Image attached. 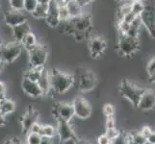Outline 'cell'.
Segmentation results:
<instances>
[{
	"label": "cell",
	"instance_id": "39",
	"mask_svg": "<svg viewBox=\"0 0 155 144\" xmlns=\"http://www.w3.org/2000/svg\"><path fill=\"white\" fill-rule=\"evenodd\" d=\"M141 132V134L145 136L146 138L151 134V132H152V129L149 126H143V128H142V130L140 131Z\"/></svg>",
	"mask_w": 155,
	"mask_h": 144
},
{
	"label": "cell",
	"instance_id": "36",
	"mask_svg": "<svg viewBox=\"0 0 155 144\" xmlns=\"http://www.w3.org/2000/svg\"><path fill=\"white\" fill-rule=\"evenodd\" d=\"M41 125H42V124H41L39 121L35 122V123L31 126L29 132L36 133V134H40V133H41Z\"/></svg>",
	"mask_w": 155,
	"mask_h": 144
},
{
	"label": "cell",
	"instance_id": "22",
	"mask_svg": "<svg viewBox=\"0 0 155 144\" xmlns=\"http://www.w3.org/2000/svg\"><path fill=\"white\" fill-rule=\"evenodd\" d=\"M20 43H21V45H22L23 49H25L26 51L28 52L31 49H33V48L37 44H38V41H37V37H36V35L33 33V32L31 31L24 37Z\"/></svg>",
	"mask_w": 155,
	"mask_h": 144
},
{
	"label": "cell",
	"instance_id": "29",
	"mask_svg": "<svg viewBox=\"0 0 155 144\" xmlns=\"http://www.w3.org/2000/svg\"><path fill=\"white\" fill-rule=\"evenodd\" d=\"M105 135L110 138V140L112 143H114L115 140H117V138L120 136V132L117 129V128H109V129H106Z\"/></svg>",
	"mask_w": 155,
	"mask_h": 144
},
{
	"label": "cell",
	"instance_id": "42",
	"mask_svg": "<svg viewBox=\"0 0 155 144\" xmlns=\"http://www.w3.org/2000/svg\"><path fill=\"white\" fill-rule=\"evenodd\" d=\"M52 138L47 137V136H41V144H50L52 143Z\"/></svg>",
	"mask_w": 155,
	"mask_h": 144
},
{
	"label": "cell",
	"instance_id": "46",
	"mask_svg": "<svg viewBox=\"0 0 155 144\" xmlns=\"http://www.w3.org/2000/svg\"><path fill=\"white\" fill-rule=\"evenodd\" d=\"M5 66H6V63H5V62L2 61V59L0 58V73H1L2 71H4Z\"/></svg>",
	"mask_w": 155,
	"mask_h": 144
},
{
	"label": "cell",
	"instance_id": "19",
	"mask_svg": "<svg viewBox=\"0 0 155 144\" xmlns=\"http://www.w3.org/2000/svg\"><path fill=\"white\" fill-rule=\"evenodd\" d=\"M38 84H39L40 88H41L42 92H44V96H45L51 88V87H50V73L45 67L42 68Z\"/></svg>",
	"mask_w": 155,
	"mask_h": 144
},
{
	"label": "cell",
	"instance_id": "35",
	"mask_svg": "<svg viewBox=\"0 0 155 144\" xmlns=\"http://www.w3.org/2000/svg\"><path fill=\"white\" fill-rule=\"evenodd\" d=\"M155 71V58H153L152 60L148 62L147 66V75H151V74Z\"/></svg>",
	"mask_w": 155,
	"mask_h": 144
},
{
	"label": "cell",
	"instance_id": "28",
	"mask_svg": "<svg viewBox=\"0 0 155 144\" xmlns=\"http://www.w3.org/2000/svg\"><path fill=\"white\" fill-rule=\"evenodd\" d=\"M143 9H145V6H143V1L131 2V12L134 14L136 17H140L142 13L143 12Z\"/></svg>",
	"mask_w": 155,
	"mask_h": 144
},
{
	"label": "cell",
	"instance_id": "21",
	"mask_svg": "<svg viewBox=\"0 0 155 144\" xmlns=\"http://www.w3.org/2000/svg\"><path fill=\"white\" fill-rule=\"evenodd\" d=\"M66 6H67L68 11L69 15H71V19L78 18L81 14H84L83 7L80 6L75 0H68V1L66 2Z\"/></svg>",
	"mask_w": 155,
	"mask_h": 144
},
{
	"label": "cell",
	"instance_id": "3",
	"mask_svg": "<svg viewBox=\"0 0 155 144\" xmlns=\"http://www.w3.org/2000/svg\"><path fill=\"white\" fill-rule=\"evenodd\" d=\"M143 3L145 9L140 18L148 34L155 39V0H143Z\"/></svg>",
	"mask_w": 155,
	"mask_h": 144
},
{
	"label": "cell",
	"instance_id": "26",
	"mask_svg": "<svg viewBox=\"0 0 155 144\" xmlns=\"http://www.w3.org/2000/svg\"><path fill=\"white\" fill-rule=\"evenodd\" d=\"M58 15H59V18L61 20V22H67V21L71 19V15L68 14L66 4H59Z\"/></svg>",
	"mask_w": 155,
	"mask_h": 144
},
{
	"label": "cell",
	"instance_id": "34",
	"mask_svg": "<svg viewBox=\"0 0 155 144\" xmlns=\"http://www.w3.org/2000/svg\"><path fill=\"white\" fill-rule=\"evenodd\" d=\"M136 15L133 14L132 12H129V13H127V14H125L124 17H122V18L120 19V20H124V22H126V23H128V24H131L133 21H134L135 19H136ZM120 21V20H119Z\"/></svg>",
	"mask_w": 155,
	"mask_h": 144
},
{
	"label": "cell",
	"instance_id": "25",
	"mask_svg": "<svg viewBox=\"0 0 155 144\" xmlns=\"http://www.w3.org/2000/svg\"><path fill=\"white\" fill-rule=\"evenodd\" d=\"M40 135L44 136L50 137V138L55 137V136H57L56 127H54L53 125H50V124H42Z\"/></svg>",
	"mask_w": 155,
	"mask_h": 144
},
{
	"label": "cell",
	"instance_id": "17",
	"mask_svg": "<svg viewBox=\"0 0 155 144\" xmlns=\"http://www.w3.org/2000/svg\"><path fill=\"white\" fill-rule=\"evenodd\" d=\"M37 121H39V114L35 110H33L30 107L29 110H26L24 114L21 116V118H20V124L22 126L24 135L29 133L31 126Z\"/></svg>",
	"mask_w": 155,
	"mask_h": 144
},
{
	"label": "cell",
	"instance_id": "16",
	"mask_svg": "<svg viewBox=\"0 0 155 144\" xmlns=\"http://www.w3.org/2000/svg\"><path fill=\"white\" fill-rule=\"evenodd\" d=\"M21 88H22L23 92L32 98H41L44 96V92L37 82L23 78L21 82Z\"/></svg>",
	"mask_w": 155,
	"mask_h": 144
},
{
	"label": "cell",
	"instance_id": "49",
	"mask_svg": "<svg viewBox=\"0 0 155 144\" xmlns=\"http://www.w3.org/2000/svg\"><path fill=\"white\" fill-rule=\"evenodd\" d=\"M130 2H141L143 0H129Z\"/></svg>",
	"mask_w": 155,
	"mask_h": 144
},
{
	"label": "cell",
	"instance_id": "48",
	"mask_svg": "<svg viewBox=\"0 0 155 144\" xmlns=\"http://www.w3.org/2000/svg\"><path fill=\"white\" fill-rule=\"evenodd\" d=\"M148 78H149V82L150 83H155V71L151 74V75H149Z\"/></svg>",
	"mask_w": 155,
	"mask_h": 144
},
{
	"label": "cell",
	"instance_id": "30",
	"mask_svg": "<svg viewBox=\"0 0 155 144\" xmlns=\"http://www.w3.org/2000/svg\"><path fill=\"white\" fill-rule=\"evenodd\" d=\"M130 135L132 137V143H134V144H146V143H147V138L141 134V132L130 133Z\"/></svg>",
	"mask_w": 155,
	"mask_h": 144
},
{
	"label": "cell",
	"instance_id": "31",
	"mask_svg": "<svg viewBox=\"0 0 155 144\" xmlns=\"http://www.w3.org/2000/svg\"><path fill=\"white\" fill-rule=\"evenodd\" d=\"M38 5L37 0H24L23 2V11L27 14H31Z\"/></svg>",
	"mask_w": 155,
	"mask_h": 144
},
{
	"label": "cell",
	"instance_id": "10",
	"mask_svg": "<svg viewBox=\"0 0 155 144\" xmlns=\"http://www.w3.org/2000/svg\"><path fill=\"white\" fill-rule=\"evenodd\" d=\"M97 76H95V74L91 70L82 72L78 77L77 87L81 92L91 91V90H93L97 87Z\"/></svg>",
	"mask_w": 155,
	"mask_h": 144
},
{
	"label": "cell",
	"instance_id": "43",
	"mask_svg": "<svg viewBox=\"0 0 155 144\" xmlns=\"http://www.w3.org/2000/svg\"><path fill=\"white\" fill-rule=\"evenodd\" d=\"M9 140L10 141H8L9 143H17V144H18V143H21V139L18 137V136H11L10 138H9Z\"/></svg>",
	"mask_w": 155,
	"mask_h": 144
},
{
	"label": "cell",
	"instance_id": "24",
	"mask_svg": "<svg viewBox=\"0 0 155 144\" xmlns=\"http://www.w3.org/2000/svg\"><path fill=\"white\" fill-rule=\"evenodd\" d=\"M42 68L44 67H30V69H28V70L23 74V78H26L33 82L38 83L39 79L41 77Z\"/></svg>",
	"mask_w": 155,
	"mask_h": 144
},
{
	"label": "cell",
	"instance_id": "45",
	"mask_svg": "<svg viewBox=\"0 0 155 144\" xmlns=\"http://www.w3.org/2000/svg\"><path fill=\"white\" fill-rule=\"evenodd\" d=\"M6 85H5L2 81H0V94L6 95Z\"/></svg>",
	"mask_w": 155,
	"mask_h": 144
},
{
	"label": "cell",
	"instance_id": "8",
	"mask_svg": "<svg viewBox=\"0 0 155 144\" xmlns=\"http://www.w3.org/2000/svg\"><path fill=\"white\" fill-rule=\"evenodd\" d=\"M72 106L74 109V115L79 119H88L93 114V107L87 99L84 97H76L74 98Z\"/></svg>",
	"mask_w": 155,
	"mask_h": 144
},
{
	"label": "cell",
	"instance_id": "7",
	"mask_svg": "<svg viewBox=\"0 0 155 144\" xmlns=\"http://www.w3.org/2000/svg\"><path fill=\"white\" fill-rule=\"evenodd\" d=\"M28 58L30 67H45L48 58L46 46L38 43L33 49L28 51Z\"/></svg>",
	"mask_w": 155,
	"mask_h": 144
},
{
	"label": "cell",
	"instance_id": "44",
	"mask_svg": "<svg viewBox=\"0 0 155 144\" xmlns=\"http://www.w3.org/2000/svg\"><path fill=\"white\" fill-rule=\"evenodd\" d=\"M5 117H6V116H4L2 114L1 111H0V128L4 127L5 125L7 124V120H6V118H5Z\"/></svg>",
	"mask_w": 155,
	"mask_h": 144
},
{
	"label": "cell",
	"instance_id": "51",
	"mask_svg": "<svg viewBox=\"0 0 155 144\" xmlns=\"http://www.w3.org/2000/svg\"><path fill=\"white\" fill-rule=\"evenodd\" d=\"M3 45V43H2V40H1V39H0V47H1Z\"/></svg>",
	"mask_w": 155,
	"mask_h": 144
},
{
	"label": "cell",
	"instance_id": "37",
	"mask_svg": "<svg viewBox=\"0 0 155 144\" xmlns=\"http://www.w3.org/2000/svg\"><path fill=\"white\" fill-rule=\"evenodd\" d=\"M97 142L99 144H111L112 143V141L110 140V138L107 136L105 134L101 135V136H99L97 137Z\"/></svg>",
	"mask_w": 155,
	"mask_h": 144
},
{
	"label": "cell",
	"instance_id": "18",
	"mask_svg": "<svg viewBox=\"0 0 155 144\" xmlns=\"http://www.w3.org/2000/svg\"><path fill=\"white\" fill-rule=\"evenodd\" d=\"M31 32V26L28 23V21H25L23 23H20L17 26L12 27V36L14 40L21 42L24 37Z\"/></svg>",
	"mask_w": 155,
	"mask_h": 144
},
{
	"label": "cell",
	"instance_id": "5",
	"mask_svg": "<svg viewBox=\"0 0 155 144\" xmlns=\"http://www.w3.org/2000/svg\"><path fill=\"white\" fill-rule=\"evenodd\" d=\"M143 91H145V88L138 87L136 84L129 82L128 80H124L120 85V93L121 96L129 101L136 108Z\"/></svg>",
	"mask_w": 155,
	"mask_h": 144
},
{
	"label": "cell",
	"instance_id": "9",
	"mask_svg": "<svg viewBox=\"0 0 155 144\" xmlns=\"http://www.w3.org/2000/svg\"><path fill=\"white\" fill-rule=\"evenodd\" d=\"M52 115L54 118L71 121L74 116V109L72 104L66 102H58L54 105L52 110Z\"/></svg>",
	"mask_w": 155,
	"mask_h": 144
},
{
	"label": "cell",
	"instance_id": "27",
	"mask_svg": "<svg viewBox=\"0 0 155 144\" xmlns=\"http://www.w3.org/2000/svg\"><path fill=\"white\" fill-rule=\"evenodd\" d=\"M25 136H26V142L28 144H41V136L40 134L29 132Z\"/></svg>",
	"mask_w": 155,
	"mask_h": 144
},
{
	"label": "cell",
	"instance_id": "4",
	"mask_svg": "<svg viewBox=\"0 0 155 144\" xmlns=\"http://www.w3.org/2000/svg\"><path fill=\"white\" fill-rule=\"evenodd\" d=\"M139 48H140V40H139V39L131 38V37H128L124 34L119 33L117 50L120 56H133L139 50Z\"/></svg>",
	"mask_w": 155,
	"mask_h": 144
},
{
	"label": "cell",
	"instance_id": "6",
	"mask_svg": "<svg viewBox=\"0 0 155 144\" xmlns=\"http://www.w3.org/2000/svg\"><path fill=\"white\" fill-rule=\"evenodd\" d=\"M22 49L23 47L20 42L15 40L10 41L0 47V58L6 65L13 63L19 58L22 53Z\"/></svg>",
	"mask_w": 155,
	"mask_h": 144
},
{
	"label": "cell",
	"instance_id": "14",
	"mask_svg": "<svg viewBox=\"0 0 155 144\" xmlns=\"http://www.w3.org/2000/svg\"><path fill=\"white\" fill-rule=\"evenodd\" d=\"M137 108L143 111L151 110L155 108V91L152 89H145L139 100Z\"/></svg>",
	"mask_w": 155,
	"mask_h": 144
},
{
	"label": "cell",
	"instance_id": "2",
	"mask_svg": "<svg viewBox=\"0 0 155 144\" xmlns=\"http://www.w3.org/2000/svg\"><path fill=\"white\" fill-rule=\"evenodd\" d=\"M92 27H93L92 17L90 14L84 13L78 18H71L68 21H67L64 30H65L67 34L72 36L74 33L88 34Z\"/></svg>",
	"mask_w": 155,
	"mask_h": 144
},
{
	"label": "cell",
	"instance_id": "23",
	"mask_svg": "<svg viewBox=\"0 0 155 144\" xmlns=\"http://www.w3.org/2000/svg\"><path fill=\"white\" fill-rule=\"evenodd\" d=\"M47 12H48V5H42L38 3L35 10L30 14L35 19H45L46 18Z\"/></svg>",
	"mask_w": 155,
	"mask_h": 144
},
{
	"label": "cell",
	"instance_id": "50",
	"mask_svg": "<svg viewBox=\"0 0 155 144\" xmlns=\"http://www.w3.org/2000/svg\"><path fill=\"white\" fill-rule=\"evenodd\" d=\"M116 1H117V2H125V1H127V0H116Z\"/></svg>",
	"mask_w": 155,
	"mask_h": 144
},
{
	"label": "cell",
	"instance_id": "12",
	"mask_svg": "<svg viewBox=\"0 0 155 144\" xmlns=\"http://www.w3.org/2000/svg\"><path fill=\"white\" fill-rule=\"evenodd\" d=\"M3 18H4L5 25L9 26L11 28L27 21V17H26V13L24 11H18L12 9L10 11H7L4 14Z\"/></svg>",
	"mask_w": 155,
	"mask_h": 144
},
{
	"label": "cell",
	"instance_id": "40",
	"mask_svg": "<svg viewBox=\"0 0 155 144\" xmlns=\"http://www.w3.org/2000/svg\"><path fill=\"white\" fill-rule=\"evenodd\" d=\"M75 1L80 5V6L85 8V7H87L88 5H90L91 3H93L94 0H75Z\"/></svg>",
	"mask_w": 155,
	"mask_h": 144
},
{
	"label": "cell",
	"instance_id": "32",
	"mask_svg": "<svg viewBox=\"0 0 155 144\" xmlns=\"http://www.w3.org/2000/svg\"><path fill=\"white\" fill-rule=\"evenodd\" d=\"M9 6L12 10L23 11V2L24 0H8Z\"/></svg>",
	"mask_w": 155,
	"mask_h": 144
},
{
	"label": "cell",
	"instance_id": "41",
	"mask_svg": "<svg viewBox=\"0 0 155 144\" xmlns=\"http://www.w3.org/2000/svg\"><path fill=\"white\" fill-rule=\"evenodd\" d=\"M147 141L149 144H155V131H152L151 134L147 137Z\"/></svg>",
	"mask_w": 155,
	"mask_h": 144
},
{
	"label": "cell",
	"instance_id": "33",
	"mask_svg": "<svg viewBox=\"0 0 155 144\" xmlns=\"http://www.w3.org/2000/svg\"><path fill=\"white\" fill-rule=\"evenodd\" d=\"M102 111H103V114L106 116V117H110V116H114L115 114V107L108 103V104H105L103 109H102Z\"/></svg>",
	"mask_w": 155,
	"mask_h": 144
},
{
	"label": "cell",
	"instance_id": "38",
	"mask_svg": "<svg viewBox=\"0 0 155 144\" xmlns=\"http://www.w3.org/2000/svg\"><path fill=\"white\" fill-rule=\"evenodd\" d=\"M105 125H106V129H109V128H115L116 127V121L114 119V116L107 117Z\"/></svg>",
	"mask_w": 155,
	"mask_h": 144
},
{
	"label": "cell",
	"instance_id": "15",
	"mask_svg": "<svg viewBox=\"0 0 155 144\" xmlns=\"http://www.w3.org/2000/svg\"><path fill=\"white\" fill-rule=\"evenodd\" d=\"M58 8L59 3L57 0H51V2L48 4V12H47L46 18H45V24L50 28H56L61 23L58 15Z\"/></svg>",
	"mask_w": 155,
	"mask_h": 144
},
{
	"label": "cell",
	"instance_id": "20",
	"mask_svg": "<svg viewBox=\"0 0 155 144\" xmlns=\"http://www.w3.org/2000/svg\"><path fill=\"white\" fill-rule=\"evenodd\" d=\"M15 110H17V105H15L13 99L4 97L0 101V111L4 116L12 114L13 113H15Z\"/></svg>",
	"mask_w": 155,
	"mask_h": 144
},
{
	"label": "cell",
	"instance_id": "11",
	"mask_svg": "<svg viewBox=\"0 0 155 144\" xmlns=\"http://www.w3.org/2000/svg\"><path fill=\"white\" fill-rule=\"evenodd\" d=\"M88 47L91 57L94 59H98L103 55L104 51L107 48L106 40L99 36H93L88 40Z\"/></svg>",
	"mask_w": 155,
	"mask_h": 144
},
{
	"label": "cell",
	"instance_id": "1",
	"mask_svg": "<svg viewBox=\"0 0 155 144\" xmlns=\"http://www.w3.org/2000/svg\"><path fill=\"white\" fill-rule=\"evenodd\" d=\"M50 73V87L56 94H64L75 84V79L71 74L53 68Z\"/></svg>",
	"mask_w": 155,
	"mask_h": 144
},
{
	"label": "cell",
	"instance_id": "47",
	"mask_svg": "<svg viewBox=\"0 0 155 144\" xmlns=\"http://www.w3.org/2000/svg\"><path fill=\"white\" fill-rule=\"evenodd\" d=\"M38 1L39 4H42V5H48L50 2H51V0H37Z\"/></svg>",
	"mask_w": 155,
	"mask_h": 144
},
{
	"label": "cell",
	"instance_id": "13",
	"mask_svg": "<svg viewBox=\"0 0 155 144\" xmlns=\"http://www.w3.org/2000/svg\"><path fill=\"white\" fill-rule=\"evenodd\" d=\"M56 121H57V126H56L57 136L62 143L68 139V138L76 136L75 132H74L71 124L68 121L63 119H57Z\"/></svg>",
	"mask_w": 155,
	"mask_h": 144
}]
</instances>
